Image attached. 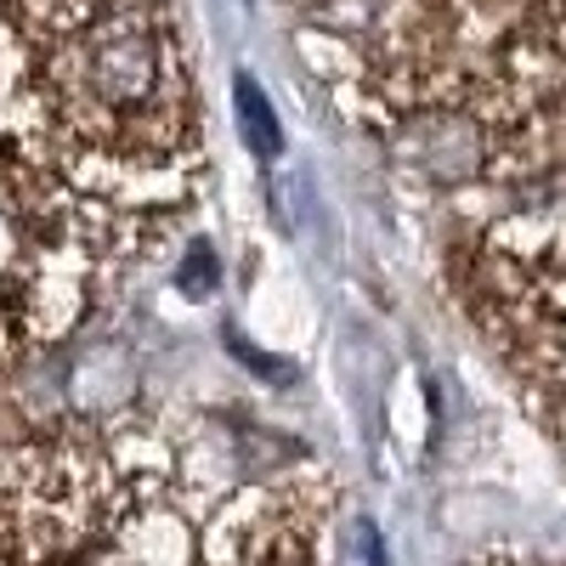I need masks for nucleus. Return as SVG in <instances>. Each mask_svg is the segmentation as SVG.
<instances>
[{
	"instance_id": "1",
	"label": "nucleus",
	"mask_w": 566,
	"mask_h": 566,
	"mask_svg": "<svg viewBox=\"0 0 566 566\" xmlns=\"http://www.w3.org/2000/svg\"><path fill=\"white\" fill-rule=\"evenodd\" d=\"M199 159L165 0H0V205L80 317L193 199Z\"/></svg>"
},
{
	"instance_id": "2",
	"label": "nucleus",
	"mask_w": 566,
	"mask_h": 566,
	"mask_svg": "<svg viewBox=\"0 0 566 566\" xmlns=\"http://www.w3.org/2000/svg\"><path fill=\"white\" fill-rule=\"evenodd\" d=\"M232 97H239V125H244V142H250V148H255L261 159H272V154L283 148V130H277V114H272V103L261 97V85L244 74Z\"/></svg>"
}]
</instances>
